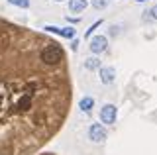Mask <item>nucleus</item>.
<instances>
[{"label":"nucleus","mask_w":157,"mask_h":155,"mask_svg":"<svg viewBox=\"0 0 157 155\" xmlns=\"http://www.w3.org/2000/svg\"><path fill=\"white\" fill-rule=\"evenodd\" d=\"M100 120L102 124H114L116 122V106L114 104H106L100 110Z\"/></svg>","instance_id":"f03ea898"},{"label":"nucleus","mask_w":157,"mask_h":155,"mask_svg":"<svg viewBox=\"0 0 157 155\" xmlns=\"http://www.w3.org/2000/svg\"><path fill=\"white\" fill-rule=\"evenodd\" d=\"M88 138H90L94 143H102L106 139V130L102 128L100 124H92L90 128H88Z\"/></svg>","instance_id":"f257e3e1"},{"label":"nucleus","mask_w":157,"mask_h":155,"mask_svg":"<svg viewBox=\"0 0 157 155\" xmlns=\"http://www.w3.org/2000/svg\"><path fill=\"white\" fill-rule=\"evenodd\" d=\"M106 2L108 0H92V6H94L96 10H102V8H106Z\"/></svg>","instance_id":"9d476101"},{"label":"nucleus","mask_w":157,"mask_h":155,"mask_svg":"<svg viewBox=\"0 0 157 155\" xmlns=\"http://www.w3.org/2000/svg\"><path fill=\"white\" fill-rule=\"evenodd\" d=\"M114 79H116V71L112 69V67H102V69H100V81L104 85L114 83Z\"/></svg>","instance_id":"39448f33"},{"label":"nucleus","mask_w":157,"mask_h":155,"mask_svg":"<svg viewBox=\"0 0 157 155\" xmlns=\"http://www.w3.org/2000/svg\"><path fill=\"white\" fill-rule=\"evenodd\" d=\"M136 2H147V0H136Z\"/></svg>","instance_id":"ddd939ff"},{"label":"nucleus","mask_w":157,"mask_h":155,"mask_svg":"<svg viewBox=\"0 0 157 155\" xmlns=\"http://www.w3.org/2000/svg\"><path fill=\"white\" fill-rule=\"evenodd\" d=\"M100 24H102V20H100V22H94V24H92V26H90V30H86V33H85V36L88 37V36H90V33H92V32H94V30H96V28H98V26H100Z\"/></svg>","instance_id":"9b49d317"},{"label":"nucleus","mask_w":157,"mask_h":155,"mask_svg":"<svg viewBox=\"0 0 157 155\" xmlns=\"http://www.w3.org/2000/svg\"><path fill=\"white\" fill-rule=\"evenodd\" d=\"M45 32H51V33H57V36H61V37H75V30L73 28H57V26H45L43 28Z\"/></svg>","instance_id":"20e7f679"},{"label":"nucleus","mask_w":157,"mask_h":155,"mask_svg":"<svg viewBox=\"0 0 157 155\" xmlns=\"http://www.w3.org/2000/svg\"><path fill=\"white\" fill-rule=\"evenodd\" d=\"M86 0H69V10L71 12H85Z\"/></svg>","instance_id":"423d86ee"},{"label":"nucleus","mask_w":157,"mask_h":155,"mask_svg":"<svg viewBox=\"0 0 157 155\" xmlns=\"http://www.w3.org/2000/svg\"><path fill=\"white\" fill-rule=\"evenodd\" d=\"M12 6H18V8H28L29 6V0H8Z\"/></svg>","instance_id":"1a4fd4ad"},{"label":"nucleus","mask_w":157,"mask_h":155,"mask_svg":"<svg viewBox=\"0 0 157 155\" xmlns=\"http://www.w3.org/2000/svg\"><path fill=\"white\" fill-rule=\"evenodd\" d=\"M78 106H81V110H82V112H90V110H92V106H94V100H92L90 96H85V98L81 100V104H78Z\"/></svg>","instance_id":"0eeeda50"},{"label":"nucleus","mask_w":157,"mask_h":155,"mask_svg":"<svg viewBox=\"0 0 157 155\" xmlns=\"http://www.w3.org/2000/svg\"><path fill=\"white\" fill-rule=\"evenodd\" d=\"M106 47H108V40L104 36H94L90 40V51L92 53H102V51H106Z\"/></svg>","instance_id":"7ed1b4c3"},{"label":"nucleus","mask_w":157,"mask_h":155,"mask_svg":"<svg viewBox=\"0 0 157 155\" xmlns=\"http://www.w3.org/2000/svg\"><path fill=\"white\" fill-rule=\"evenodd\" d=\"M147 14H149V18H153V20H157V6H153V8H151V10L147 12Z\"/></svg>","instance_id":"f8f14e48"},{"label":"nucleus","mask_w":157,"mask_h":155,"mask_svg":"<svg viewBox=\"0 0 157 155\" xmlns=\"http://www.w3.org/2000/svg\"><path fill=\"white\" fill-rule=\"evenodd\" d=\"M85 67H86V69H96V67H100V61H98L96 57H90V59H86Z\"/></svg>","instance_id":"6e6552de"},{"label":"nucleus","mask_w":157,"mask_h":155,"mask_svg":"<svg viewBox=\"0 0 157 155\" xmlns=\"http://www.w3.org/2000/svg\"><path fill=\"white\" fill-rule=\"evenodd\" d=\"M55 2H63V0H55Z\"/></svg>","instance_id":"4468645a"}]
</instances>
